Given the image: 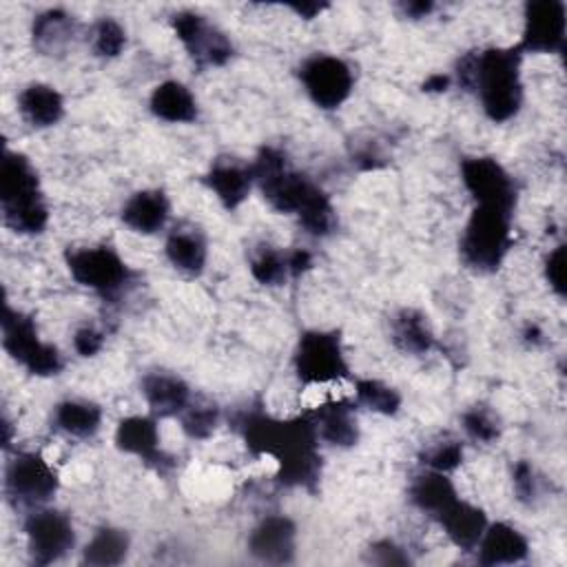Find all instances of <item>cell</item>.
Segmentation results:
<instances>
[{"mask_svg":"<svg viewBox=\"0 0 567 567\" xmlns=\"http://www.w3.org/2000/svg\"><path fill=\"white\" fill-rule=\"evenodd\" d=\"M235 423L252 454H266L277 461L284 485L315 489L321 474V456L319 436L308 412L284 421L261 410H244Z\"/></svg>","mask_w":567,"mask_h":567,"instance_id":"obj_1","label":"cell"},{"mask_svg":"<svg viewBox=\"0 0 567 567\" xmlns=\"http://www.w3.org/2000/svg\"><path fill=\"white\" fill-rule=\"evenodd\" d=\"M518 47L483 49L461 58L456 75L461 86L476 91L485 115L492 122L512 120L523 104Z\"/></svg>","mask_w":567,"mask_h":567,"instance_id":"obj_2","label":"cell"},{"mask_svg":"<svg viewBox=\"0 0 567 567\" xmlns=\"http://www.w3.org/2000/svg\"><path fill=\"white\" fill-rule=\"evenodd\" d=\"M0 210L4 226L20 235H40L49 221L35 168L22 153L9 148L0 159Z\"/></svg>","mask_w":567,"mask_h":567,"instance_id":"obj_3","label":"cell"},{"mask_svg":"<svg viewBox=\"0 0 567 567\" xmlns=\"http://www.w3.org/2000/svg\"><path fill=\"white\" fill-rule=\"evenodd\" d=\"M512 213L498 206H474L463 235L461 259L476 272H494L512 246Z\"/></svg>","mask_w":567,"mask_h":567,"instance_id":"obj_4","label":"cell"},{"mask_svg":"<svg viewBox=\"0 0 567 567\" xmlns=\"http://www.w3.org/2000/svg\"><path fill=\"white\" fill-rule=\"evenodd\" d=\"M252 182H257L264 199L277 213L299 215L315 197L323 190L310 182L306 175L292 171L286 162V155L279 148L264 146L255 162L250 164Z\"/></svg>","mask_w":567,"mask_h":567,"instance_id":"obj_5","label":"cell"},{"mask_svg":"<svg viewBox=\"0 0 567 567\" xmlns=\"http://www.w3.org/2000/svg\"><path fill=\"white\" fill-rule=\"evenodd\" d=\"M2 348L16 363L35 377H53L64 365L60 350L38 337L33 319L13 310L9 303H4L2 312Z\"/></svg>","mask_w":567,"mask_h":567,"instance_id":"obj_6","label":"cell"},{"mask_svg":"<svg viewBox=\"0 0 567 567\" xmlns=\"http://www.w3.org/2000/svg\"><path fill=\"white\" fill-rule=\"evenodd\" d=\"M71 277L104 297L122 292L131 284V268L124 259L109 246H86L71 248L64 255Z\"/></svg>","mask_w":567,"mask_h":567,"instance_id":"obj_7","label":"cell"},{"mask_svg":"<svg viewBox=\"0 0 567 567\" xmlns=\"http://www.w3.org/2000/svg\"><path fill=\"white\" fill-rule=\"evenodd\" d=\"M60 487L58 472L38 452H16L4 467V494L18 507H40Z\"/></svg>","mask_w":567,"mask_h":567,"instance_id":"obj_8","label":"cell"},{"mask_svg":"<svg viewBox=\"0 0 567 567\" xmlns=\"http://www.w3.org/2000/svg\"><path fill=\"white\" fill-rule=\"evenodd\" d=\"M295 372L303 383H330L348 377L341 337L334 330H308L295 348Z\"/></svg>","mask_w":567,"mask_h":567,"instance_id":"obj_9","label":"cell"},{"mask_svg":"<svg viewBox=\"0 0 567 567\" xmlns=\"http://www.w3.org/2000/svg\"><path fill=\"white\" fill-rule=\"evenodd\" d=\"M299 78L308 97L326 111L339 109L354 86V75L348 62L326 53L308 58L299 69Z\"/></svg>","mask_w":567,"mask_h":567,"instance_id":"obj_10","label":"cell"},{"mask_svg":"<svg viewBox=\"0 0 567 567\" xmlns=\"http://www.w3.org/2000/svg\"><path fill=\"white\" fill-rule=\"evenodd\" d=\"M24 536L35 565H51L75 545L73 523L58 509L35 507L24 520Z\"/></svg>","mask_w":567,"mask_h":567,"instance_id":"obj_11","label":"cell"},{"mask_svg":"<svg viewBox=\"0 0 567 567\" xmlns=\"http://www.w3.org/2000/svg\"><path fill=\"white\" fill-rule=\"evenodd\" d=\"M461 179L476 206H498L514 210L516 184L512 175L494 157H465L461 162Z\"/></svg>","mask_w":567,"mask_h":567,"instance_id":"obj_12","label":"cell"},{"mask_svg":"<svg viewBox=\"0 0 567 567\" xmlns=\"http://www.w3.org/2000/svg\"><path fill=\"white\" fill-rule=\"evenodd\" d=\"M173 29L199 69L221 66L233 55V42L226 38V33L210 27L206 18L195 11L175 13Z\"/></svg>","mask_w":567,"mask_h":567,"instance_id":"obj_13","label":"cell"},{"mask_svg":"<svg viewBox=\"0 0 567 567\" xmlns=\"http://www.w3.org/2000/svg\"><path fill=\"white\" fill-rule=\"evenodd\" d=\"M565 2L560 0H536L525 4V27L520 51L554 53L563 51L565 44Z\"/></svg>","mask_w":567,"mask_h":567,"instance_id":"obj_14","label":"cell"},{"mask_svg":"<svg viewBox=\"0 0 567 567\" xmlns=\"http://www.w3.org/2000/svg\"><path fill=\"white\" fill-rule=\"evenodd\" d=\"M297 545V527L288 516H266L248 536V551L272 565L290 563Z\"/></svg>","mask_w":567,"mask_h":567,"instance_id":"obj_15","label":"cell"},{"mask_svg":"<svg viewBox=\"0 0 567 567\" xmlns=\"http://www.w3.org/2000/svg\"><path fill=\"white\" fill-rule=\"evenodd\" d=\"M115 445L117 450L140 456L148 465H155L157 470L171 467L173 458L166 456L159 447V432L153 416H126L117 423L115 430Z\"/></svg>","mask_w":567,"mask_h":567,"instance_id":"obj_16","label":"cell"},{"mask_svg":"<svg viewBox=\"0 0 567 567\" xmlns=\"http://www.w3.org/2000/svg\"><path fill=\"white\" fill-rule=\"evenodd\" d=\"M164 252L177 272L186 277H197L206 266L208 244L204 233L197 226L177 224L166 237Z\"/></svg>","mask_w":567,"mask_h":567,"instance_id":"obj_17","label":"cell"},{"mask_svg":"<svg viewBox=\"0 0 567 567\" xmlns=\"http://www.w3.org/2000/svg\"><path fill=\"white\" fill-rule=\"evenodd\" d=\"M142 394L155 416H179L190 403V388L173 372L155 370L142 377Z\"/></svg>","mask_w":567,"mask_h":567,"instance_id":"obj_18","label":"cell"},{"mask_svg":"<svg viewBox=\"0 0 567 567\" xmlns=\"http://www.w3.org/2000/svg\"><path fill=\"white\" fill-rule=\"evenodd\" d=\"M476 549L481 565H514L525 560L529 545L514 525L487 523Z\"/></svg>","mask_w":567,"mask_h":567,"instance_id":"obj_19","label":"cell"},{"mask_svg":"<svg viewBox=\"0 0 567 567\" xmlns=\"http://www.w3.org/2000/svg\"><path fill=\"white\" fill-rule=\"evenodd\" d=\"M317 436L334 447H352L359 441V423L354 408L348 401H328L308 412Z\"/></svg>","mask_w":567,"mask_h":567,"instance_id":"obj_20","label":"cell"},{"mask_svg":"<svg viewBox=\"0 0 567 567\" xmlns=\"http://www.w3.org/2000/svg\"><path fill=\"white\" fill-rule=\"evenodd\" d=\"M171 213L168 197L164 190L146 188L133 193L122 206V221L140 235H153L164 228Z\"/></svg>","mask_w":567,"mask_h":567,"instance_id":"obj_21","label":"cell"},{"mask_svg":"<svg viewBox=\"0 0 567 567\" xmlns=\"http://www.w3.org/2000/svg\"><path fill=\"white\" fill-rule=\"evenodd\" d=\"M436 520L445 529L447 538L463 551L476 549V545L487 527L485 512L467 501H461V498H456Z\"/></svg>","mask_w":567,"mask_h":567,"instance_id":"obj_22","label":"cell"},{"mask_svg":"<svg viewBox=\"0 0 567 567\" xmlns=\"http://www.w3.org/2000/svg\"><path fill=\"white\" fill-rule=\"evenodd\" d=\"M18 111L33 128H49L62 120L64 100L51 84L31 82L18 93Z\"/></svg>","mask_w":567,"mask_h":567,"instance_id":"obj_23","label":"cell"},{"mask_svg":"<svg viewBox=\"0 0 567 567\" xmlns=\"http://www.w3.org/2000/svg\"><path fill=\"white\" fill-rule=\"evenodd\" d=\"M151 111L155 117L171 124H188L197 120V100L190 89L177 80L157 84L151 93Z\"/></svg>","mask_w":567,"mask_h":567,"instance_id":"obj_24","label":"cell"},{"mask_svg":"<svg viewBox=\"0 0 567 567\" xmlns=\"http://www.w3.org/2000/svg\"><path fill=\"white\" fill-rule=\"evenodd\" d=\"M206 184L224 204V208L233 210L248 197L252 173L250 166H241L233 159H217L206 175Z\"/></svg>","mask_w":567,"mask_h":567,"instance_id":"obj_25","label":"cell"},{"mask_svg":"<svg viewBox=\"0 0 567 567\" xmlns=\"http://www.w3.org/2000/svg\"><path fill=\"white\" fill-rule=\"evenodd\" d=\"M392 343L405 354H425L434 346V332L427 315L414 308H401L390 319Z\"/></svg>","mask_w":567,"mask_h":567,"instance_id":"obj_26","label":"cell"},{"mask_svg":"<svg viewBox=\"0 0 567 567\" xmlns=\"http://www.w3.org/2000/svg\"><path fill=\"white\" fill-rule=\"evenodd\" d=\"M73 38H75V20L71 13L62 9H47L33 20L31 40L42 55L64 53V49L73 42Z\"/></svg>","mask_w":567,"mask_h":567,"instance_id":"obj_27","label":"cell"},{"mask_svg":"<svg viewBox=\"0 0 567 567\" xmlns=\"http://www.w3.org/2000/svg\"><path fill=\"white\" fill-rule=\"evenodd\" d=\"M456 498V487L445 472L427 470L425 474H419L410 485V501L432 518H439Z\"/></svg>","mask_w":567,"mask_h":567,"instance_id":"obj_28","label":"cell"},{"mask_svg":"<svg viewBox=\"0 0 567 567\" xmlns=\"http://www.w3.org/2000/svg\"><path fill=\"white\" fill-rule=\"evenodd\" d=\"M53 423L69 436L75 439H91L102 423L100 405L82 399H66L60 401L53 410Z\"/></svg>","mask_w":567,"mask_h":567,"instance_id":"obj_29","label":"cell"},{"mask_svg":"<svg viewBox=\"0 0 567 567\" xmlns=\"http://www.w3.org/2000/svg\"><path fill=\"white\" fill-rule=\"evenodd\" d=\"M128 534L117 527H100L82 549V563L95 567L120 565L128 554Z\"/></svg>","mask_w":567,"mask_h":567,"instance_id":"obj_30","label":"cell"},{"mask_svg":"<svg viewBox=\"0 0 567 567\" xmlns=\"http://www.w3.org/2000/svg\"><path fill=\"white\" fill-rule=\"evenodd\" d=\"M354 394L361 405L385 416L396 414V410L401 408V394L392 385L377 379H359Z\"/></svg>","mask_w":567,"mask_h":567,"instance_id":"obj_31","label":"cell"},{"mask_svg":"<svg viewBox=\"0 0 567 567\" xmlns=\"http://www.w3.org/2000/svg\"><path fill=\"white\" fill-rule=\"evenodd\" d=\"M182 430L190 439H208L219 423V408L208 401H193L179 414Z\"/></svg>","mask_w":567,"mask_h":567,"instance_id":"obj_32","label":"cell"},{"mask_svg":"<svg viewBox=\"0 0 567 567\" xmlns=\"http://www.w3.org/2000/svg\"><path fill=\"white\" fill-rule=\"evenodd\" d=\"M250 272L264 286H279L290 275L286 252H279L270 246L255 250L250 257Z\"/></svg>","mask_w":567,"mask_h":567,"instance_id":"obj_33","label":"cell"},{"mask_svg":"<svg viewBox=\"0 0 567 567\" xmlns=\"http://www.w3.org/2000/svg\"><path fill=\"white\" fill-rule=\"evenodd\" d=\"M126 47V31L115 18H102L91 29V49L100 58H115Z\"/></svg>","mask_w":567,"mask_h":567,"instance_id":"obj_34","label":"cell"},{"mask_svg":"<svg viewBox=\"0 0 567 567\" xmlns=\"http://www.w3.org/2000/svg\"><path fill=\"white\" fill-rule=\"evenodd\" d=\"M463 461V445L454 439H445V441H439V443H432L423 450L421 454V463L427 467V470H434V472H452L461 465Z\"/></svg>","mask_w":567,"mask_h":567,"instance_id":"obj_35","label":"cell"},{"mask_svg":"<svg viewBox=\"0 0 567 567\" xmlns=\"http://www.w3.org/2000/svg\"><path fill=\"white\" fill-rule=\"evenodd\" d=\"M463 430L467 432L470 439L478 443H492L501 434L496 416L483 405H474L467 412H463Z\"/></svg>","mask_w":567,"mask_h":567,"instance_id":"obj_36","label":"cell"},{"mask_svg":"<svg viewBox=\"0 0 567 567\" xmlns=\"http://www.w3.org/2000/svg\"><path fill=\"white\" fill-rule=\"evenodd\" d=\"M368 560L377 565H410V556L392 540H379L368 549Z\"/></svg>","mask_w":567,"mask_h":567,"instance_id":"obj_37","label":"cell"},{"mask_svg":"<svg viewBox=\"0 0 567 567\" xmlns=\"http://www.w3.org/2000/svg\"><path fill=\"white\" fill-rule=\"evenodd\" d=\"M545 279L549 286L558 292L565 295V246H556L547 259H545Z\"/></svg>","mask_w":567,"mask_h":567,"instance_id":"obj_38","label":"cell"},{"mask_svg":"<svg viewBox=\"0 0 567 567\" xmlns=\"http://www.w3.org/2000/svg\"><path fill=\"white\" fill-rule=\"evenodd\" d=\"M514 492L520 501H532L538 494V478L527 461H520L514 467Z\"/></svg>","mask_w":567,"mask_h":567,"instance_id":"obj_39","label":"cell"},{"mask_svg":"<svg viewBox=\"0 0 567 567\" xmlns=\"http://www.w3.org/2000/svg\"><path fill=\"white\" fill-rule=\"evenodd\" d=\"M102 346H104V334L93 326H84L73 334V348L80 357H93L102 350Z\"/></svg>","mask_w":567,"mask_h":567,"instance_id":"obj_40","label":"cell"},{"mask_svg":"<svg viewBox=\"0 0 567 567\" xmlns=\"http://www.w3.org/2000/svg\"><path fill=\"white\" fill-rule=\"evenodd\" d=\"M286 264H288V272L292 277H299L312 268V255L303 248H295V250L286 252Z\"/></svg>","mask_w":567,"mask_h":567,"instance_id":"obj_41","label":"cell"},{"mask_svg":"<svg viewBox=\"0 0 567 567\" xmlns=\"http://www.w3.org/2000/svg\"><path fill=\"white\" fill-rule=\"evenodd\" d=\"M447 86H450V75H445V73H432L423 82L425 93H443V91H447Z\"/></svg>","mask_w":567,"mask_h":567,"instance_id":"obj_42","label":"cell"},{"mask_svg":"<svg viewBox=\"0 0 567 567\" xmlns=\"http://www.w3.org/2000/svg\"><path fill=\"white\" fill-rule=\"evenodd\" d=\"M290 9L295 11V13H299L301 18H306V20H310V18H315L317 13H321L323 9H328V4H321V2H295V4H290Z\"/></svg>","mask_w":567,"mask_h":567,"instance_id":"obj_43","label":"cell"},{"mask_svg":"<svg viewBox=\"0 0 567 567\" xmlns=\"http://www.w3.org/2000/svg\"><path fill=\"white\" fill-rule=\"evenodd\" d=\"M401 7L405 11V16H410V18H425L434 9L432 2H423V0H419V2H403Z\"/></svg>","mask_w":567,"mask_h":567,"instance_id":"obj_44","label":"cell"},{"mask_svg":"<svg viewBox=\"0 0 567 567\" xmlns=\"http://www.w3.org/2000/svg\"><path fill=\"white\" fill-rule=\"evenodd\" d=\"M525 339H527V341H538V339H540V330H538L536 326H529V328L525 330Z\"/></svg>","mask_w":567,"mask_h":567,"instance_id":"obj_45","label":"cell"}]
</instances>
